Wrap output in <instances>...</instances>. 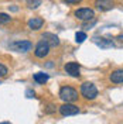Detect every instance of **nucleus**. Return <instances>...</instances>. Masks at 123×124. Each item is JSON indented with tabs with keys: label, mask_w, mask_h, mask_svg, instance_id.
Here are the masks:
<instances>
[{
	"label": "nucleus",
	"mask_w": 123,
	"mask_h": 124,
	"mask_svg": "<svg viewBox=\"0 0 123 124\" xmlns=\"http://www.w3.org/2000/svg\"><path fill=\"white\" fill-rule=\"evenodd\" d=\"M60 99L65 103H72L78 100V92L71 86H62L60 89Z\"/></svg>",
	"instance_id": "1"
},
{
	"label": "nucleus",
	"mask_w": 123,
	"mask_h": 124,
	"mask_svg": "<svg viewBox=\"0 0 123 124\" xmlns=\"http://www.w3.org/2000/svg\"><path fill=\"white\" fill-rule=\"evenodd\" d=\"M81 94L84 96L86 100H93L98 96V89H96V86L93 85V83L85 82V83L81 85Z\"/></svg>",
	"instance_id": "2"
},
{
	"label": "nucleus",
	"mask_w": 123,
	"mask_h": 124,
	"mask_svg": "<svg viewBox=\"0 0 123 124\" xmlns=\"http://www.w3.org/2000/svg\"><path fill=\"white\" fill-rule=\"evenodd\" d=\"M75 17L81 21H89V20H93L95 18V11L92 8H86V7H82V8H78L75 10Z\"/></svg>",
	"instance_id": "3"
},
{
	"label": "nucleus",
	"mask_w": 123,
	"mask_h": 124,
	"mask_svg": "<svg viewBox=\"0 0 123 124\" xmlns=\"http://www.w3.org/2000/svg\"><path fill=\"white\" fill-rule=\"evenodd\" d=\"M10 48L16 51V52H27L33 48V44L30 41H26V39H21V41H14L10 44Z\"/></svg>",
	"instance_id": "4"
},
{
	"label": "nucleus",
	"mask_w": 123,
	"mask_h": 124,
	"mask_svg": "<svg viewBox=\"0 0 123 124\" xmlns=\"http://www.w3.org/2000/svg\"><path fill=\"white\" fill-rule=\"evenodd\" d=\"M60 113H61V116L67 117V116H75L79 113V108L78 106L75 104H71V103H64L62 106H60Z\"/></svg>",
	"instance_id": "5"
},
{
	"label": "nucleus",
	"mask_w": 123,
	"mask_h": 124,
	"mask_svg": "<svg viewBox=\"0 0 123 124\" xmlns=\"http://www.w3.org/2000/svg\"><path fill=\"white\" fill-rule=\"evenodd\" d=\"M34 54L37 58H45L47 55L50 54V45L47 44L45 41H40L38 44L35 45V51H34Z\"/></svg>",
	"instance_id": "6"
},
{
	"label": "nucleus",
	"mask_w": 123,
	"mask_h": 124,
	"mask_svg": "<svg viewBox=\"0 0 123 124\" xmlns=\"http://www.w3.org/2000/svg\"><path fill=\"white\" fill-rule=\"evenodd\" d=\"M64 69H65V72L68 73L69 76L78 78L81 75V73H79V72H81V66H79L78 62H68V63H65Z\"/></svg>",
	"instance_id": "7"
},
{
	"label": "nucleus",
	"mask_w": 123,
	"mask_h": 124,
	"mask_svg": "<svg viewBox=\"0 0 123 124\" xmlns=\"http://www.w3.org/2000/svg\"><path fill=\"white\" fill-rule=\"evenodd\" d=\"M113 6H115L113 0H95V7L100 11H108L113 8Z\"/></svg>",
	"instance_id": "8"
},
{
	"label": "nucleus",
	"mask_w": 123,
	"mask_h": 124,
	"mask_svg": "<svg viewBox=\"0 0 123 124\" xmlns=\"http://www.w3.org/2000/svg\"><path fill=\"white\" fill-rule=\"evenodd\" d=\"M41 39H43V41H45L50 46L60 45V39H58V37H57L55 34H51V32H44V34L41 35Z\"/></svg>",
	"instance_id": "9"
},
{
	"label": "nucleus",
	"mask_w": 123,
	"mask_h": 124,
	"mask_svg": "<svg viewBox=\"0 0 123 124\" xmlns=\"http://www.w3.org/2000/svg\"><path fill=\"white\" fill-rule=\"evenodd\" d=\"M28 28L30 30H40L44 25V20L41 17H33L31 20H28Z\"/></svg>",
	"instance_id": "10"
},
{
	"label": "nucleus",
	"mask_w": 123,
	"mask_h": 124,
	"mask_svg": "<svg viewBox=\"0 0 123 124\" xmlns=\"http://www.w3.org/2000/svg\"><path fill=\"white\" fill-rule=\"evenodd\" d=\"M109 79H110L112 83H123V68L113 70V72L110 73Z\"/></svg>",
	"instance_id": "11"
},
{
	"label": "nucleus",
	"mask_w": 123,
	"mask_h": 124,
	"mask_svg": "<svg viewBox=\"0 0 123 124\" xmlns=\"http://www.w3.org/2000/svg\"><path fill=\"white\" fill-rule=\"evenodd\" d=\"M34 80H35V82H37V83H41V85H43V83H45L47 80H48V75H47V73H43V72H37V73H34Z\"/></svg>",
	"instance_id": "12"
},
{
	"label": "nucleus",
	"mask_w": 123,
	"mask_h": 124,
	"mask_svg": "<svg viewBox=\"0 0 123 124\" xmlns=\"http://www.w3.org/2000/svg\"><path fill=\"white\" fill-rule=\"evenodd\" d=\"M95 42L99 46H102V48H108V46L113 45V42L110 39H106V38H95Z\"/></svg>",
	"instance_id": "13"
},
{
	"label": "nucleus",
	"mask_w": 123,
	"mask_h": 124,
	"mask_svg": "<svg viewBox=\"0 0 123 124\" xmlns=\"http://www.w3.org/2000/svg\"><path fill=\"white\" fill-rule=\"evenodd\" d=\"M85 39H86V34H85L84 31H78L77 34H75V41H77L78 44L84 42Z\"/></svg>",
	"instance_id": "14"
},
{
	"label": "nucleus",
	"mask_w": 123,
	"mask_h": 124,
	"mask_svg": "<svg viewBox=\"0 0 123 124\" xmlns=\"http://www.w3.org/2000/svg\"><path fill=\"white\" fill-rule=\"evenodd\" d=\"M11 21V17L7 13H0V24H7Z\"/></svg>",
	"instance_id": "15"
},
{
	"label": "nucleus",
	"mask_w": 123,
	"mask_h": 124,
	"mask_svg": "<svg viewBox=\"0 0 123 124\" xmlns=\"http://www.w3.org/2000/svg\"><path fill=\"white\" fill-rule=\"evenodd\" d=\"M27 6L28 8H37L41 6V0H27Z\"/></svg>",
	"instance_id": "16"
},
{
	"label": "nucleus",
	"mask_w": 123,
	"mask_h": 124,
	"mask_svg": "<svg viewBox=\"0 0 123 124\" xmlns=\"http://www.w3.org/2000/svg\"><path fill=\"white\" fill-rule=\"evenodd\" d=\"M6 75H7V68L3 63H0V78H4Z\"/></svg>",
	"instance_id": "17"
},
{
	"label": "nucleus",
	"mask_w": 123,
	"mask_h": 124,
	"mask_svg": "<svg viewBox=\"0 0 123 124\" xmlns=\"http://www.w3.org/2000/svg\"><path fill=\"white\" fill-rule=\"evenodd\" d=\"M65 3H68V4H78V3H81L82 0H64Z\"/></svg>",
	"instance_id": "18"
},
{
	"label": "nucleus",
	"mask_w": 123,
	"mask_h": 124,
	"mask_svg": "<svg viewBox=\"0 0 123 124\" xmlns=\"http://www.w3.org/2000/svg\"><path fill=\"white\" fill-rule=\"evenodd\" d=\"M27 96H28V97H34V92H31V90H27Z\"/></svg>",
	"instance_id": "19"
},
{
	"label": "nucleus",
	"mask_w": 123,
	"mask_h": 124,
	"mask_svg": "<svg viewBox=\"0 0 123 124\" xmlns=\"http://www.w3.org/2000/svg\"><path fill=\"white\" fill-rule=\"evenodd\" d=\"M0 124H11V123H10V121H1Z\"/></svg>",
	"instance_id": "20"
}]
</instances>
